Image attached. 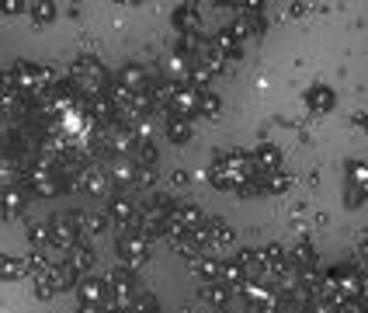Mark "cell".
<instances>
[{"instance_id":"cell-3","label":"cell","mask_w":368,"mask_h":313,"mask_svg":"<svg viewBox=\"0 0 368 313\" xmlns=\"http://www.w3.org/2000/svg\"><path fill=\"white\" fill-rule=\"evenodd\" d=\"M118 251H122V258H125L129 265H139V261H146V254H150V240H146L143 233H122Z\"/></svg>"},{"instance_id":"cell-13","label":"cell","mask_w":368,"mask_h":313,"mask_svg":"<svg viewBox=\"0 0 368 313\" xmlns=\"http://www.w3.org/2000/svg\"><path fill=\"white\" fill-rule=\"evenodd\" d=\"M0 202H3V209H0L3 216H17V212L24 209V202H21V195H17V192H3V195H0Z\"/></svg>"},{"instance_id":"cell-20","label":"cell","mask_w":368,"mask_h":313,"mask_svg":"<svg viewBox=\"0 0 368 313\" xmlns=\"http://www.w3.org/2000/svg\"><path fill=\"white\" fill-rule=\"evenodd\" d=\"M205 300L215 303V307H222V303L229 300V289H226V286H208V289H205Z\"/></svg>"},{"instance_id":"cell-14","label":"cell","mask_w":368,"mask_h":313,"mask_svg":"<svg viewBox=\"0 0 368 313\" xmlns=\"http://www.w3.org/2000/svg\"><path fill=\"white\" fill-rule=\"evenodd\" d=\"M257 164L264 167V174H271V171H278V150H271V146L257 150Z\"/></svg>"},{"instance_id":"cell-6","label":"cell","mask_w":368,"mask_h":313,"mask_svg":"<svg viewBox=\"0 0 368 313\" xmlns=\"http://www.w3.org/2000/svg\"><path fill=\"white\" fill-rule=\"evenodd\" d=\"M77 289H80V300H84V307H101V303H104V296H108V286H104V282H97V279H87V282H80Z\"/></svg>"},{"instance_id":"cell-12","label":"cell","mask_w":368,"mask_h":313,"mask_svg":"<svg viewBox=\"0 0 368 313\" xmlns=\"http://www.w3.org/2000/svg\"><path fill=\"white\" fill-rule=\"evenodd\" d=\"M28 11H31L35 25H45V21H52V18H56V4H31Z\"/></svg>"},{"instance_id":"cell-16","label":"cell","mask_w":368,"mask_h":313,"mask_svg":"<svg viewBox=\"0 0 368 313\" xmlns=\"http://www.w3.org/2000/svg\"><path fill=\"white\" fill-rule=\"evenodd\" d=\"M28 181H31V188H35V192H45V195H52V192H56V185H52V181H49V174H42V171L28 174Z\"/></svg>"},{"instance_id":"cell-11","label":"cell","mask_w":368,"mask_h":313,"mask_svg":"<svg viewBox=\"0 0 368 313\" xmlns=\"http://www.w3.org/2000/svg\"><path fill=\"white\" fill-rule=\"evenodd\" d=\"M91 261H94V254L87 247H73V258H70V268H73V272H87Z\"/></svg>"},{"instance_id":"cell-22","label":"cell","mask_w":368,"mask_h":313,"mask_svg":"<svg viewBox=\"0 0 368 313\" xmlns=\"http://www.w3.org/2000/svg\"><path fill=\"white\" fill-rule=\"evenodd\" d=\"M31 240H35V244L49 240V230H45V226H31Z\"/></svg>"},{"instance_id":"cell-8","label":"cell","mask_w":368,"mask_h":313,"mask_svg":"<svg viewBox=\"0 0 368 313\" xmlns=\"http://www.w3.org/2000/svg\"><path fill=\"white\" fill-rule=\"evenodd\" d=\"M21 275H24V261L10 258V254H0V282H14Z\"/></svg>"},{"instance_id":"cell-23","label":"cell","mask_w":368,"mask_h":313,"mask_svg":"<svg viewBox=\"0 0 368 313\" xmlns=\"http://www.w3.org/2000/svg\"><path fill=\"white\" fill-rule=\"evenodd\" d=\"M362 254H365V258H368V244H365V247H362Z\"/></svg>"},{"instance_id":"cell-10","label":"cell","mask_w":368,"mask_h":313,"mask_svg":"<svg viewBox=\"0 0 368 313\" xmlns=\"http://www.w3.org/2000/svg\"><path fill=\"white\" fill-rule=\"evenodd\" d=\"M167 136H171L174 143H184V139L191 136V125H187L184 118H178V115H174V118L167 122Z\"/></svg>"},{"instance_id":"cell-15","label":"cell","mask_w":368,"mask_h":313,"mask_svg":"<svg viewBox=\"0 0 368 313\" xmlns=\"http://www.w3.org/2000/svg\"><path fill=\"white\" fill-rule=\"evenodd\" d=\"M132 216H136V212H132V206H129L125 199H115V202H111V219H118V223H132Z\"/></svg>"},{"instance_id":"cell-9","label":"cell","mask_w":368,"mask_h":313,"mask_svg":"<svg viewBox=\"0 0 368 313\" xmlns=\"http://www.w3.org/2000/svg\"><path fill=\"white\" fill-rule=\"evenodd\" d=\"M306 104H309L313 111H330V108H334V91H330V88H313V91L306 95Z\"/></svg>"},{"instance_id":"cell-4","label":"cell","mask_w":368,"mask_h":313,"mask_svg":"<svg viewBox=\"0 0 368 313\" xmlns=\"http://www.w3.org/2000/svg\"><path fill=\"white\" fill-rule=\"evenodd\" d=\"M77 226H80V219L56 216V219L49 223V240H56L59 247H73V240H77Z\"/></svg>"},{"instance_id":"cell-1","label":"cell","mask_w":368,"mask_h":313,"mask_svg":"<svg viewBox=\"0 0 368 313\" xmlns=\"http://www.w3.org/2000/svg\"><path fill=\"white\" fill-rule=\"evenodd\" d=\"M10 81H14V91H24V95H38V91L49 84V70H42V67H31V63H14V70H10Z\"/></svg>"},{"instance_id":"cell-2","label":"cell","mask_w":368,"mask_h":313,"mask_svg":"<svg viewBox=\"0 0 368 313\" xmlns=\"http://www.w3.org/2000/svg\"><path fill=\"white\" fill-rule=\"evenodd\" d=\"M73 84H77L80 91H87V95H101V88H104V70H101V63H94V60L73 63Z\"/></svg>"},{"instance_id":"cell-18","label":"cell","mask_w":368,"mask_h":313,"mask_svg":"<svg viewBox=\"0 0 368 313\" xmlns=\"http://www.w3.org/2000/svg\"><path fill=\"white\" fill-rule=\"evenodd\" d=\"M174 25H178V28H198V14H194L191 7H181V11L174 14Z\"/></svg>"},{"instance_id":"cell-17","label":"cell","mask_w":368,"mask_h":313,"mask_svg":"<svg viewBox=\"0 0 368 313\" xmlns=\"http://www.w3.org/2000/svg\"><path fill=\"white\" fill-rule=\"evenodd\" d=\"M87 192H91V195H104V192H108V178H104L101 171H91V174H87Z\"/></svg>"},{"instance_id":"cell-5","label":"cell","mask_w":368,"mask_h":313,"mask_svg":"<svg viewBox=\"0 0 368 313\" xmlns=\"http://www.w3.org/2000/svg\"><path fill=\"white\" fill-rule=\"evenodd\" d=\"M167 102L174 108V115L184 118V115L198 111V91H191V88H171V91H167Z\"/></svg>"},{"instance_id":"cell-21","label":"cell","mask_w":368,"mask_h":313,"mask_svg":"<svg viewBox=\"0 0 368 313\" xmlns=\"http://www.w3.org/2000/svg\"><path fill=\"white\" fill-rule=\"evenodd\" d=\"M0 7H3L7 14H24L31 4H24V0H0Z\"/></svg>"},{"instance_id":"cell-19","label":"cell","mask_w":368,"mask_h":313,"mask_svg":"<svg viewBox=\"0 0 368 313\" xmlns=\"http://www.w3.org/2000/svg\"><path fill=\"white\" fill-rule=\"evenodd\" d=\"M264 188H268V192H285V188H288V178H285L281 171H271V174H264Z\"/></svg>"},{"instance_id":"cell-7","label":"cell","mask_w":368,"mask_h":313,"mask_svg":"<svg viewBox=\"0 0 368 313\" xmlns=\"http://www.w3.org/2000/svg\"><path fill=\"white\" fill-rule=\"evenodd\" d=\"M122 88H125L129 95L146 91V74H143L139 67H125V70H122Z\"/></svg>"}]
</instances>
